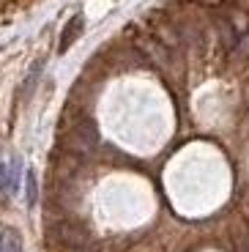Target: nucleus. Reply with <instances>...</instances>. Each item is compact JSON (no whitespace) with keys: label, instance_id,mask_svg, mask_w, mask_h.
Wrapping results in <instances>:
<instances>
[{"label":"nucleus","instance_id":"nucleus-5","mask_svg":"<svg viewBox=\"0 0 249 252\" xmlns=\"http://www.w3.org/2000/svg\"><path fill=\"white\" fill-rule=\"evenodd\" d=\"M19 157H14L8 162V192H17V184H19Z\"/></svg>","mask_w":249,"mask_h":252},{"label":"nucleus","instance_id":"nucleus-3","mask_svg":"<svg viewBox=\"0 0 249 252\" xmlns=\"http://www.w3.org/2000/svg\"><path fill=\"white\" fill-rule=\"evenodd\" d=\"M41 69H44V61H36V63L31 66V71H28L25 82H22V91H19V96H22V99H28V96L33 94V88H36L38 77H41Z\"/></svg>","mask_w":249,"mask_h":252},{"label":"nucleus","instance_id":"nucleus-1","mask_svg":"<svg viewBox=\"0 0 249 252\" xmlns=\"http://www.w3.org/2000/svg\"><path fill=\"white\" fill-rule=\"evenodd\" d=\"M85 31V17L82 14H74V17L66 22V28L61 31V41H58V52H69V47L74 44L77 38Z\"/></svg>","mask_w":249,"mask_h":252},{"label":"nucleus","instance_id":"nucleus-2","mask_svg":"<svg viewBox=\"0 0 249 252\" xmlns=\"http://www.w3.org/2000/svg\"><path fill=\"white\" fill-rule=\"evenodd\" d=\"M0 252H22V239L17 230H11V227L0 230Z\"/></svg>","mask_w":249,"mask_h":252},{"label":"nucleus","instance_id":"nucleus-6","mask_svg":"<svg viewBox=\"0 0 249 252\" xmlns=\"http://www.w3.org/2000/svg\"><path fill=\"white\" fill-rule=\"evenodd\" d=\"M238 52H241V55H249V36L244 38L241 44H238Z\"/></svg>","mask_w":249,"mask_h":252},{"label":"nucleus","instance_id":"nucleus-4","mask_svg":"<svg viewBox=\"0 0 249 252\" xmlns=\"http://www.w3.org/2000/svg\"><path fill=\"white\" fill-rule=\"evenodd\" d=\"M25 192H28V206L33 208L38 203V181L33 170H28V176H25Z\"/></svg>","mask_w":249,"mask_h":252}]
</instances>
